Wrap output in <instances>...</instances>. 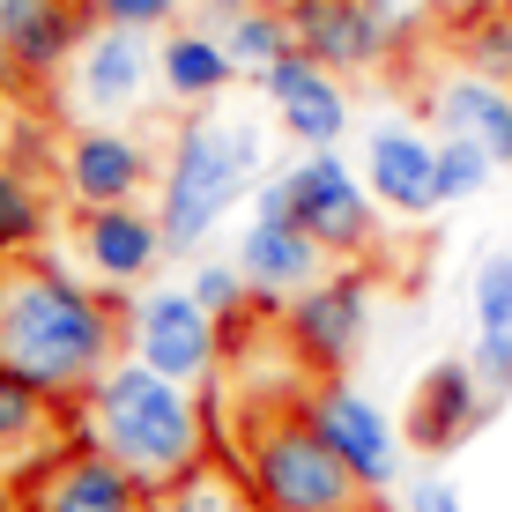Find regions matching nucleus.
<instances>
[{
	"label": "nucleus",
	"mask_w": 512,
	"mask_h": 512,
	"mask_svg": "<svg viewBox=\"0 0 512 512\" xmlns=\"http://www.w3.org/2000/svg\"><path fill=\"white\" fill-rule=\"evenodd\" d=\"M127 312L104 290H90L52 253H8L0 260V364L38 379L45 394L82 401L119 364Z\"/></svg>",
	"instance_id": "1"
},
{
	"label": "nucleus",
	"mask_w": 512,
	"mask_h": 512,
	"mask_svg": "<svg viewBox=\"0 0 512 512\" xmlns=\"http://www.w3.org/2000/svg\"><path fill=\"white\" fill-rule=\"evenodd\" d=\"M75 409H82V431L156 498L193 483L208 461V431H201V409H193L186 379L156 372L149 357H119Z\"/></svg>",
	"instance_id": "2"
},
{
	"label": "nucleus",
	"mask_w": 512,
	"mask_h": 512,
	"mask_svg": "<svg viewBox=\"0 0 512 512\" xmlns=\"http://www.w3.org/2000/svg\"><path fill=\"white\" fill-rule=\"evenodd\" d=\"M253 186H260V134L238 119L193 112L171 134L164 171H156V216H164L171 253H201L216 238V223L238 201H253Z\"/></svg>",
	"instance_id": "3"
},
{
	"label": "nucleus",
	"mask_w": 512,
	"mask_h": 512,
	"mask_svg": "<svg viewBox=\"0 0 512 512\" xmlns=\"http://www.w3.org/2000/svg\"><path fill=\"white\" fill-rule=\"evenodd\" d=\"M245 498L260 512H379L364 475L327 446V431L312 423L305 401L253 416V431H245Z\"/></svg>",
	"instance_id": "4"
},
{
	"label": "nucleus",
	"mask_w": 512,
	"mask_h": 512,
	"mask_svg": "<svg viewBox=\"0 0 512 512\" xmlns=\"http://www.w3.org/2000/svg\"><path fill=\"white\" fill-rule=\"evenodd\" d=\"M297 186V223L327 245L334 260H364L379 245V193L364 179V164H342V149H305L290 164Z\"/></svg>",
	"instance_id": "5"
},
{
	"label": "nucleus",
	"mask_w": 512,
	"mask_h": 512,
	"mask_svg": "<svg viewBox=\"0 0 512 512\" xmlns=\"http://www.w3.org/2000/svg\"><path fill=\"white\" fill-rule=\"evenodd\" d=\"M164 498L141 490L90 431H75L52 461H38L15 483V512H156Z\"/></svg>",
	"instance_id": "6"
},
{
	"label": "nucleus",
	"mask_w": 512,
	"mask_h": 512,
	"mask_svg": "<svg viewBox=\"0 0 512 512\" xmlns=\"http://www.w3.org/2000/svg\"><path fill=\"white\" fill-rule=\"evenodd\" d=\"M223 342H231L223 320L193 290H149L127 312V349H134V357H149L156 372L186 379V386H208L223 372Z\"/></svg>",
	"instance_id": "7"
},
{
	"label": "nucleus",
	"mask_w": 512,
	"mask_h": 512,
	"mask_svg": "<svg viewBox=\"0 0 512 512\" xmlns=\"http://www.w3.org/2000/svg\"><path fill=\"white\" fill-rule=\"evenodd\" d=\"M282 334H290V349L312 372H349L364 334H372V275L364 268H327L305 297H290Z\"/></svg>",
	"instance_id": "8"
},
{
	"label": "nucleus",
	"mask_w": 512,
	"mask_h": 512,
	"mask_svg": "<svg viewBox=\"0 0 512 512\" xmlns=\"http://www.w3.org/2000/svg\"><path fill=\"white\" fill-rule=\"evenodd\" d=\"M75 260L90 268L104 290H134L149 282L156 268L171 260V238H164V216L141 201H97V208H75Z\"/></svg>",
	"instance_id": "9"
},
{
	"label": "nucleus",
	"mask_w": 512,
	"mask_h": 512,
	"mask_svg": "<svg viewBox=\"0 0 512 512\" xmlns=\"http://www.w3.org/2000/svg\"><path fill=\"white\" fill-rule=\"evenodd\" d=\"M305 409H312V423L327 431V446L364 475V490H372V498H386V490L401 483V438H394V423H386L379 401H364L342 372H320V379H312V386H305Z\"/></svg>",
	"instance_id": "10"
},
{
	"label": "nucleus",
	"mask_w": 512,
	"mask_h": 512,
	"mask_svg": "<svg viewBox=\"0 0 512 512\" xmlns=\"http://www.w3.org/2000/svg\"><path fill=\"white\" fill-rule=\"evenodd\" d=\"M260 97H268V112L282 119V134L297 141V149H342L349 134V90L342 75H334L327 60H312L305 45L282 52L275 67H260Z\"/></svg>",
	"instance_id": "11"
},
{
	"label": "nucleus",
	"mask_w": 512,
	"mask_h": 512,
	"mask_svg": "<svg viewBox=\"0 0 512 512\" xmlns=\"http://www.w3.org/2000/svg\"><path fill=\"white\" fill-rule=\"evenodd\" d=\"M364 179H372L379 208L401 223H423L446 208V193H438V134L409 127V119H379L364 134Z\"/></svg>",
	"instance_id": "12"
},
{
	"label": "nucleus",
	"mask_w": 512,
	"mask_h": 512,
	"mask_svg": "<svg viewBox=\"0 0 512 512\" xmlns=\"http://www.w3.org/2000/svg\"><path fill=\"white\" fill-rule=\"evenodd\" d=\"M149 141H134L127 127L112 119H90L82 134L60 141V193L75 208H97V201H141L149 186Z\"/></svg>",
	"instance_id": "13"
},
{
	"label": "nucleus",
	"mask_w": 512,
	"mask_h": 512,
	"mask_svg": "<svg viewBox=\"0 0 512 512\" xmlns=\"http://www.w3.org/2000/svg\"><path fill=\"white\" fill-rule=\"evenodd\" d=\"M97 8L90 0H0V60L15 75L45 82L60 67H75V52L90 45Z\"/></svg>",
	"instance_id": "14"
},
{
	"label": "nucleus",
	"mask_w": 512,
	"mask_h": 512,
	"mask_svg": "<svg viewBox=\"0 0 512 512\" xmlns=\"http://www.w3.org/2000/svg\"><path fill=\"white\" fill-rule=\"evenodd\" d=\"M498 409V394L483 386V372H475V357H446V364H431V372L416 379V394H409V446L416 453H453V446H468L475 431H483V416Z\"/></svg>",
	"instance_id": "15"
},
{
	"label": "nucleus",
	"mask_w": 512,
	"mask_h": 512,
	"mask_svg": "<svg viewBox=\"0 0 512 512\" xmlns=\"http://www.w3.org/2000/svg\"><path fill=\"white\" fill-rule=\"evenodd\" d=\"M290 8V30L312 60H327L334 75H357V67H379L386 45H394V15L386 0H282Z\"/></svg>",
	"instance_id": "16"
},
{
	"label": "nucleus",
	"mask_w": 512,
	"mask_h": 512,
	"mask_svg": "<svg viewBox=\"0 0 512 512\" xmlns=\"http://www.w3.org/2000/svg\"><path fill=\"white\" fill-rule=\"evenodd\" d=\"M67 97H75L82 119H119L149 97V30H112L97 23L90 45L75 52V75H67Z\"/></svg>",
	"instance_id": "17"
},
{
	"label": "nucleus",
	"mask_w": 512,
	"mask_h": 512,
	"mask_svg": "<svg viewBox=\"0 0 512 512\" xmlns=\"http://www.w3.org/2000/svg\"><path fill=\"white\" fill-rule=\"evenodd\" d=\"M327 245L305 231L297 216H253L245 223V238H238V268H245V282H253V297L260 305H290V297H305L312 282L327 275Z\"/></svg>",
	"instance_id": "18"
},
{
	"label": "nucleus",
	"mask_w": 512,
	"mask_h": 512,
	"mask_svg": "<svg viewBox=\"0 0 512 512\" xmlns=\"http://www.w3.org/2000/svg\"><path fill=\"white\" fill-rule=\"evenodd\" d=\"M67 409H75V401L45 394L38 379L0 364V483H23L38 461H52V453L75 438L67 431Z\"/></svg>",
	"instance_id": "19"
},
{
	"label": "nucleus",
	"mask_w": 512,
	"mask_h": 512,
	"mask_svg": "<svg viewBox=\"0 0 512 512\" xmlns=\"http://www.w3.org/2000/svg\"><path fill=\"white\" fill-rule=\"evenodd\" d=\"M423 119H431V134H468V141H483V149L512 171V82L483 75V67L446 75V82H431V90H423Z\"/></svg>",
	"instance_id": "20"
},
{
	"label": "nucleus",
	"mask_w": 512,
	"mask_h": 512,
	"mask_svg": "<svg viewBox=\"0 0 512 512\" xmlns=\"http://www.w3.org/2000/svg\"><path fill=\"white\" fill-rule=\"evenodd\" d=\"M156 82H164L171 104H186V112H208L223 90L238 82V60L231 45L216 38V30H164V45H156Z\"/></svg>",
	"instance_id": "21"
},
{
	"label": "nucleus",
	"mask_w": 512,
	"mask_h": 512,
	"mask_svg": "<svg viewBox=\"0 0 512 512\" xmlns=\"http://www.w3.org/2000/svg\"><path fill=\"white\" fill-rule=\"evenodd\" d=\"M201 30H216V38L231 45L238 75H260L282 52H297V30H290V8H282V0H201Z\"/></svg>",
	"instance_id": "22"
},
{
	"label": "nucleus",
	"mask_w": 512,
	"mask_h": 512,
	"mask_svg": "<svg viewBox=\"0 0 512 512\" xmlns=\"http://www.w3.org/2000/svg\"><path fill=\"white\" fill-rule=\"evenodd\" d=\"M52 238V193L38 171L0 164V260L8 253H45Z\"/></svg>",
	"instance_id": "23"
},
{
	"label": "nucleus",
	"mask_w": 512,
	"mask_h": 512,
	"mask_svg": "<svg viewBox=\"0 0 512 512\" xmlns=\"http://www.w3.org/2000/svg\"><path fill=\"white\" fill-rule=\"evenodd\" d=\"M186 290H193V297H201V305L223 320V334H245V320H253V312H268V305L253 297V282H245L238 253H231V260H201Z\"/></svg>",
	"instance_id": "24"
},
{
	"label": "nucleus",
	"mask_w": 512,
	"mask_h": 512,
	"mask_svg": "<svg viewBox=\"0 0 512 512\" xmlns=\"http://www.w3.org/2000/svg\"><path fill=\"white\" fill-rule=\"evenodd\" d=\"M498 156L483 149V141H468V134H438V193L446 201H475L490 179H498Z\"/></svg>",
	"instance_id": "25"
},
{
	"label": "nucleus",
	"mask_w": 512,
	"mask_h": 512,
	"mask_svg": "<svg viewBox=\"0 0 512 512\" xmlns=\"http://www.w3.org/2000/svg\"><path fill=\"white\" fill-rule=\"evenodd\" d=\"M453 38H461V60L468 67L512 82V8L505 15H483V23H468V30H453Z\"/></svg>",
	"instance_id": "26"
},
{
	"label": "nucleus",
	"mask_w": 512,
	"mask_h": 512,
	"mask_svg": "<svg viewBox=\"0 0 512 512\" xmlns=\"http://www.w3.org/2000/svg\"><path fill=\"white\" fill-rule=\"evenodd\" d=\"M468 305H475V327H505L512 320V253H490L468 282Z\"/></svg>",
	"instance_id": "27"
},
{
	"label": "nucleus",
	"mask_w": 512,
	"mask_h": 512,
	"mask_svg": "<svg viewBox=\"0 0 512 512\" xmlns=\"http://www.w3.org/2000/svg\"><path fill=\"white\" fill-rule=\"evenodd\" d=\"M97 8V23H112V30H171V15H179V0H90Z\"/></svg>",
	"instance_id": "28"
},
{
	"label": "nucleus",
	"mask_w": 512,
	"mask_h": 512,
	"mask_svg": "<svg viewBox=\"0 0 512 512\" xmlns=\"http://www.w3.org/2000/svg\"><path fill=\"white\" fill-rule=\"evenodd\" d=\"M475 372H483L490 394H512V320L505 327H475Z\"/></svg>",
	"instance_id": "29"
},
{
	"label": "nucleus",
	"mask_w": 512,
	"mask_h": 512,
	"mask_svg": "<svg viewBox=\"0 0 512 512\" xmlns=\"http://www.w3.org/2000/svg\"><path fill=\"white\" fill-rule=\"evenodd\" d=\"M409 512H468V505L446 475H423V483H409Z\"/></svg>",
	"instance_id": "30"
},
{
	"label": "nucleus",
	"mask_w": 512,
	"mask_h": 512,
	"mask_svg": "<svg viewBox=\"0 0 512 512\" xmlns=\"http://www.w3.org/2000/svg\"><path fill=\"white\" fill-rule=\"evenodd\" d=\"M512 0H431V15L446 30H468V23H483V15H505Z\"/></svg>",
	"instance_id": "31"
},
{
	"label": "nucleus",
	"mask_w": 512,
	"mask_h": 512,
	"mask_svg": "<svg viewBox=\"0 0 512 512\" xmlns=\"http://www.w3.org/2000/svg\"><path fill=\"white\" fill-rule=\"evenodd\" d=\"M253 512H260V505H253Z\"/></svg>",
	"instance_id": "32"
}]
</instances>
